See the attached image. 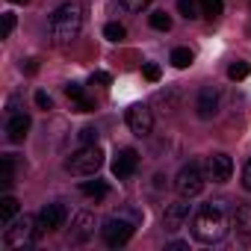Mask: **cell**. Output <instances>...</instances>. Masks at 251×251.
Returning a JSON list of instances; mask_svg holds the SVG:
<instances>
[{
  "label": "cell",
  "mask_w": 251,
  "mask_h": 251,
  "mask_svg": "<svg viewBox=\"0 0 251 251\" xmlns=\"http://www.w3.org/2000/svg\"><path fill=\"white\" fill-rule=\"evenodd\" d=\"M230 227V216L225 210L222 201H210V204H201L198 213L192 216V236L204 245H213V242H222L225 233Z\"/></svg>",
  "instance_id": "6da1fadb"
},
{
  "label": "cell",
  "mask_w": 251,
  "mask_h": 251,
  "mask_svg": "<svg viewBox=\"0 0 251 251\" xmlns=\"http://www.w3.org/2000/svg\"><path fill=\"white\" fill-rule=\"evenodd\" d=\"M83 21H86L83 3H77V0H68V3H62V6L50 15V39H53V45H56V48L71 45V42L80 36Z\"/></svg>",
  "instance_id": "7a4b0ae2"
},
{
  "label": "cell",
  "mask_w": 251,
  "mask_h": 251,
  "mask_svg": "<svg viewBox=\"0 0 251 251\" xmlns=\"http://www.w3.org/2000/svg\"><path fill=\"white\" fill-rule=\"evenodd\" d=\"M39 225H42V222H39L36 216L12 219V222L6 225V230H3V245H6V248H24V245H33L36 236H39V230H45V227H39Z\"/></svg>",
  "instance_id": "3957f363"
},
{
  "label": "cell",
  "mask_w": 251,
  "mask_h": 251,
  "mask_svg": "<svg viewBox=\"0 0 251 251\" xmlns=\"http://www.w3.org/2000/svg\"><path fill=\"white\" fill-rule=\"evenodd\" d=\"M100 166H103V151H100L98 145H83L77 154H71V157L65 160V169H68L71 175H77V177H89V175H95Z\"/></svg>",
  "instance_id": "277c9868"
},
{
  "label": "cell",
  "mask_w": 251,
  "mask_h": 251,
  "mask_svg": "<svg viewBox=\"0 0 251 251\" xmlns=\"http://www.w3.org/2000/svg\"><path fill=\"white\" fill-rule=\"evenodd\" d=\"M175 189H177L180 198H195V195H201V189H204L201 166H198V163H186V166L177 172V177H175Z\"/></svg>",
  "instance_id": "5b68a950"
},
{
  "label": "cell",
  "mask_w": 251,
  "mask_h": 251,
  "mask_svg": "<svg viewBox=\"0 0 251 251\" xmlns=\"http://www.w3.org/2000/svg\"><path fill=\"white\" fill-rule=\"evenodd\" d=\"M133 230H136V225L133 222H127V219H106L103 222V227H100V236H103V242L109 245V248H121V245H127L130 242V236H133Z\"/></svg>",
  "instance_id": "8992f818"
},
{
  "label": "cell",
  "mask_w": 251,
  "mask_h": 251,
  "mask_svg": "<svg viewBox=\"0 0 251 251\" xmlns=\"http://www.w3.org/2000/svg\"><path fill=\"white\" fill-rule=\"evenodd\" d=\"M127 127H130V133H136V136H148V133L154 130V112H151L148 106H142V103H133V106L127 109Z\"/></svg>",
  "instance_id": "52a82bcc"
},
{
  "label": "cell",
  "mask_w": 251,
  "mask_h": 251,
  "mask_svg": "<svg viewBox=\"0 0 251 251\" xmlns=\"http://www.w3.org/2000/svg\"><path fill=\"white\" fill-rule=\"evenodd\" d=\"M204 172H207V180L225 183V180H230V175H233V163H230L227 154H210L207 163H204Z\"/></svg>",
  "instance_id": "ba28073f"
},
{
  "label": "cell",
  "mask_w": 251,
  "mask_h": 251,
  "mask_svg": "<svg viewBox=\"0 0 251 251\" xmlns=\"http://www.w3.org/2000/svg\"><path fill=\"white\" fill-rule=\"evenodd\" d=\"M136 166H139V154H136L133 148H121V151L115 154V160H112V175H115L118 180H127V177L136 172Z\"/></svg>",
  "instance_id": "9c48e42d"
},
{
  "label": "cell",
  "mask_w": 251,
  "mask_h": 251,
  "mask_svg": "<svg viewBox=\"0 0 251 251\" xmlns=\"http://www.w3.org/2000/svg\"><path fill=\"white\" fill-rule=\"evenodd\" d=\"M65 219H68V210H65L59 201L45 204V207H42V213H39V222H42V227H45V230H59V227L65 225Z\"/></svg>",
  "instance_id": "30bf717a"
},
{
  "label": "cell",
  "mask_w": 251,
  "mask_h": 251,
  "mask_svg": "<svg viewBox=\"0 0 251 251\" xmlns=\"http://www.w3.org/2000/svg\"><path fill=\"white\" fill-rule=\"evenodd\" d=\"M186 219H189V204H183V201L169 204V207H166V216H163V227H166V233H177V230L186 225Z\"/></svg>",
  "instance_id": "8fae6325"
},
{
  "label": "cell",
  "mask_w": 251,
  "mask_h": 251,
  "mask_svg": "<svg viewBox=\"0 0 251 251\" xmlns=\"http://www.w3.org/2000/svg\"><path fill=\"white\" fill-rule=\"evenodd\" d=\"M230 225L242 242H251V204H236V210L230 213Z\"/></svg>",
  "instance_id": "7c38bea8"
},
{
  "label": "cell",
  "mask_w": 251,
  "mask_h": 251,
  "mask_svg": "<svg viewBox=\"0 0 251 251\" xmlns=\"http://www.w3.org/2000/svg\"><path fill=\"white\" fill-rule=\"evenodd\" d=\"M195 109H198V115H201V118H213V115L219 112V92H216L213 86H204V89L198 92Z\"/></svg>",
  "instance_id": "4fadbf2b"
},
{
  "label": "cell",
  "mask_w": 251,
  "mask_h": 251,
  "mask_svg": "<svg viewBox=\"0 0 251 251\" xmlns=\"http://www.w3.org/2000/svg\"><path fill=\"white\" fill-rule=\"evenodd\" d=\"M30 124H33V121H30L27 112H12L9 121H6V136H9V142H24Z\"/></svg>",
  "instance_id": "5bb4252c"
},
{
  "label": "cell",
  "mask_w": 251,
  "mask_h": 251,
  "mask_svg": "<svg viewBox=\"0 0 251 251\" xmlns=\"http://www.w3.org/2000/svg\"><path fill=\"white\" fill-rule=\"evenodd\" d=\"M95 233V219L89 213H77L74 219V230H71V242H83Z\"/></svg>",
  "instance_id": "9a60e30c"
},
{
  "label": "cell",
  "mask_w": 251,
  "mask_h": 251,
  "mask_svg": "<svg viewBox=\"0 0 251 251\" xmlns=\"http://www.w3.org/2000/svg\"><path fill=\"white\" fill-rule=\"evenodd\" d=\"M15 216H18V201L12 195H3V198H0V222L9 225Z\"/></svg>",
  "instance_id": "2e32d148"
},
{
  "label": "cell",
  "mask_w": 251,
  "mask_h": 251,
  "mask_svg": "<svg viewBox=\"0 0 251 251\" xmlns=\"http://www.w3.org/2000/svg\"><path fill=\"white\" fill-rule=\"evenodd\" d=\"M106 192H109V186H106L103 180H95V183H83V195H86V198L103 201V198H106Z\"/></svg>",
  "instance_id": "e0dca14e"
},
{
  "label": "cell",
  "mask_w": 251,
  "mask_h": 251,
  "mask_svg": "<svg viewBox=\"0 0 251 251\" xmlns=\"http://www.w3.org/2000/svg\"><path fill=\"white\" fill-rule=\"evenodd\" d=\"M12 175H15V160L12 157H0V183L12 186Z\"/></svg>",
  "instance_id": "ac0fdd59"
},
{
  "label": "cell",
  "mask_w": 251,
  "mask_h": 251,
  "mask_svg": "<svg viewBox=\"0 0 251 251\" xmlns=\"http://www.w3.org/2000/svg\"><path fill=\"white\" fill-rule=\"evenodd\" d=\"M172 65L175 68H189L192 65V50L189 48H175L172 50Z\"/></svg>",
  "instance_id": "d6986e66"
},
{
  "label": "cell",
  "mask_w": 251,
  "mask_h": 251,
  "mask_svg": "<svg viewBox=\"0 0 251 251\" xmlns=\"http://www.w3.org/2000/svg\"><path fill=\"white\" fill-rule=\"evenodd\" d=\"M198 6H201V0H177V9H180L183 18H189V21L198 18V12H201Z\"/></svg>",
  "instance_id": "ffe728a7"
},
{
  "label": "cell",
  "mask_w": 251,
  "mask_h": 251,
  "mask_svg": "<svg viewBox=\"0 0 251 251\" xmlns=\"http://www.w3.org/2000/svg\"><path fill=\"white\" fill-rule=\"evenodd\" d=\"M151 27L160 30V33H169V30H172V18H169L166 12H154V15H151Z\"/></svg>",
  "instance_id": "44dd1931"
},
{
  "label": "cell",
  "mask_w": 251,
  "mask_h": 251,
  "mask_svg": "<svg viewBox=\"0 0 251 251\" xmlns=\"http://www.w3.org/2000/svg\"><path fill=\"white\" fill-rule=\"evenodd\" d=\"M248 74H251V65H248V62H233V65L227 68V77H230V80H245Z\"/></svg>",
  "instance_id": "7402d4cb"
},
{
  "label": "cell",
  "mask_w": 251,
  "mask_h": 251,
  "mask_svg": "<svg viewBox=\"0 0 251 251\" xmlns=\"http://www.w3.org/2000/svg\"><path fill=\"white\" fill-rule=\"evenodd\" d=\"M222 0H201V12L207 15V18H216V15H222Z\"/></svg>",
  "instance_id": "603a6c76"
},
{
  "label": "cell",
  "mask_w": 251,
  "mask_h": 251,
  "mask_svg": "<svg viewBox=\"0 0 251 251\" xmlns=\"http://www.w3.org/2000/svg\"><path fill=\"white\" fill-rule=\"evenodd\" d=\"M124 33H127V30H124V27H121V24H115V21H112V24H106V27H103V36H106V39H109V42H121V39H124Z\"/></svg>",
  "instance_id": "cb8c5ba5"
},
{
  "label": "cell",
  "mask_w": 251,
  "mask_h": 251,
  "mask_svg": "<svg viewBox=\"0 0 251 251\" xmlns=\"http://www.w3.org/2000/svg\"><path fill=\"white\" fill-rule=\"evenodd\" d=\"M124 12H142L145 6H151V0H118Z\"/></svg>",
  "instance_id": "d4e9b609"
},
{
  "label": "cell",
  "mask_w": 251,
  "mask_h": 251,
  "mask_svg": "<svg viewBox=\"0 0 251 251\" xmlns=\"http://www.w3.org/2000/svg\"><path fill=\"white\" fill-rule=\"evenodd\" d=\"M142 74H145V80H151V83H157V80L163 77V71H160V65H157V62H148V65L142 68Z\"/></svg>",
  "instance_id": "484cf974"
},
{
  "label": "cell",
  "mask_w": 251,
  "mask_h": 251,
  "mask_svg": "<svg viewBox=\"0 0 251 251\" xmlns=\"http://www.w3.org/2000/svg\"><path fill=\"white\" fill-rule=\"evenodd\" d=\"M65 95H68L71 100H83V98H86V92H83L80 83H68V86H65Z\"/></svg>",
  "instance_id": "4316f807"
},
{
  "label": "cell",
  "mask_w": 251,
  "mask_h": 251,
  "mask_svg": "<svg viewBox=\"0 0 251 251\" xmlns=\"http://www.w3.org/2000/svg\"><path fill=\"white\" fill-rule=\"evenodd\" d=\"M80 142L83 145H98V130L95 127H83L80 130Z\"/></svg>",
  "instance_id": "83f0119b"
},
{
  "label": "cell",
  "mask_w": 251,
  "mask_h": 251,
  "mask_svg": "<svg viewBox=\"0 0 251 251\" xmlns=\"http://www.w3.org/2000/svg\"><path fill=\"white\" fill-rule=\"evenodd\" d=\"M12 30H15V15H12V12H6V15H3V33H0V36L9 39V36H12Z\"/></svg>",
  "instance_id": "f1b7e54d"
},
{
  "label": "cell",
  "mask_w": 251,
  "mask_h": 251,
  "mask_svg": "<svg viewBox=\"0 0 251 251\" xmlns=\"http://www.w3.org/2000/svg\"><path fill=\"white\" fill-rule=\"evenodd\" d=\"M36 106L48 112V109L53 106V100H50V95H48V92H36Z\"/></svg>",
  "instance_id": "f546056e"
},
{
  "label": "cell",
  "mask_w": 251,
  "mask_h": 251,
  "mask_svg": "<svg viewBox=\"0 0 251 251\" xmlns=\"http://www.w3.org/2000/svg\"><path fill=\"white\" fill-rule=\"evenodd\" d=\"M92 83H98V86H109L112 77H109L106 71H95V74H92Z\"/></svg>",
  "instance_id": "4dcf8cb0"
},
{
  "label": "cell",
  "mask_w": 251,
  "mask_h": 251,
  "mask_svg": "<svg viewBox=\"0 0 251 251\" xmlns=\"http://www.w3.org/2000/svg\"><path fill=\"white\" fill-rule=\"evenodd\" d=\"M77 103V112H92L95 109V100L92 98H83V100H74Z\"/></svg>",
  "instance_id": "1f68e13d"
},
{
  "label": "cell",
  "mask_w": 251,
  "mask_h": 251,
  "mask_svg": "<svg viewBox=\"0 0 251 251\" xmlns=\"http://www.w3.org/2000/svg\"><path fill=\"white\" fill-rule=\"evenodd\" d=\"M242 186L251 192V160L245 163V169H242Z\"/></svg>",
  "instance_id": "d6a6232c"
},
{
  "label": "cell",
  "mask_w": 251,
  "mask_h": 251,
  "mask_svg": "<svg viewBox=\"0 0 251 251\" xmlns=\"http://www.w3.org/2000/svg\"><path fill=\"white\" fill-rule=\"evenodd\" d=\"M24 71H27V74H36V71H39V59H27Z\"/></svg>",
  "instance_id": "836d02e7"
},
{
  "label": "cell",
  "mask_w": 251,
  "mask_h": 251,
  "mask_svg": "<svg viewBox=\"0 0 251 251\" xmlns=\"http://www.w3.org/2000/svg\"><path fill=\"white\" fill-rule=\"evenodd\" d=\"M169 248H175V251H186L189 245H186V242H180V239H175V242H169Z\"/></svg>",
  "instance_id": "e575fe53"
},
{
  "label": "cell",
  "mask_w": 251,
  "mask_h": 251,
  "mask_svg": "<svg viewBox=\"0 0 251 251\" xmlns=\"http://www.w3.org/2000/svg\"><path fill=\"white\" fill-rule=\"evenodd\" d=\"M12 3H30V0H12Z\"/></svg>",
  "instance_id": "d590c367"
}]
</instances>
